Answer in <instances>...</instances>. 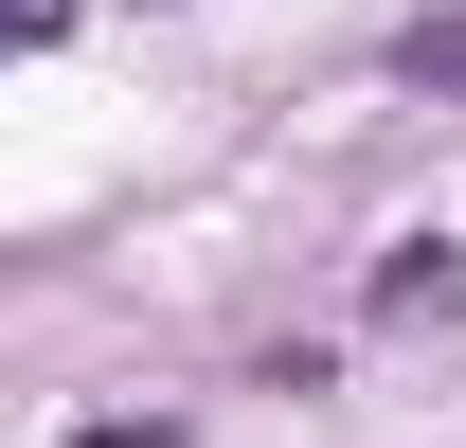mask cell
<instances>
[{"instance_id": "cell-3", "label": "cell", "mask_w": 466, "mask_h": 448, "mask_svg": "<svg viewBox=\"0 0 466 448\" xmlns=\"http://www.w3.org/2000/svg\"><path fill=\"white\" fill-rule=\"evenodd\" d=\"M55 18H72V0H18V36H55Z\"/></svg>"}, {"instance_id": "cell-2", "label": "cell", "mask_w": 466, "mask_h": 448, "mask_svg": "<svg viewBox=\"0 0 466 448\" xmlns=\"http://www.w3.org/2000/svg\"><path fill=\"white\" fill-rule=\"evenodd\" d=\"M72 448H179V431H144V412H108V431H72Z\"/></svg>"}, {"instance_id": "cell-1", "label": "cell", "mask_w": 466, "mask_h": 448, "mask_svg": "<svg viewBox=\"0 0 466 448\" xmlns=\"http://www.w3.org/2000/svg\"><path fill=\"white\" fill-rule=\"evenodd\" d=\"M412 90H466V18H412Z\"/></svg>"}]
</instances>
